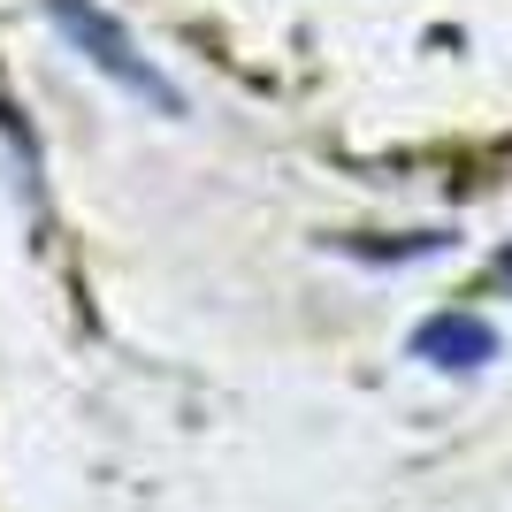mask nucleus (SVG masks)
Returning <instances> with one entry per match:
<instances>
[{
  "mask_svg": "<svg viewBox=\"0 0 512 512\" xmlns=\"http://www.w3.org/2000/svg\"><path fill=\"white\" fill-rule=\"evenodd\" d=\"M46 23H54V31H62V39L77 46V54H85L100 77H115L130 100H146L153 115H184L176 85L146 62V54H138V39H130V31L107 16V8H92V0H46Z\"/></svg>",
  "mask_w": 512,
  "mask_h": 512,
  "instance_id": "nucleus-1",
  "label": "nucleus"
},
{
  "mask_svg": "<svg viewBox=\"0 0 512 512\" xmlns=\"http://www.w3.org/2000/svg\"><path fill=\"white\" fill-rule=\"evenodd\" d=\"M413 352L436 367H482V360H497V329L474 314H436L413 329Z\"/></svg>",
  "mask_w": 512,
  "mask_h": 512,
  "instance_id": "nucleus-2",
  "label": "nucleus"
}]
</instances>
